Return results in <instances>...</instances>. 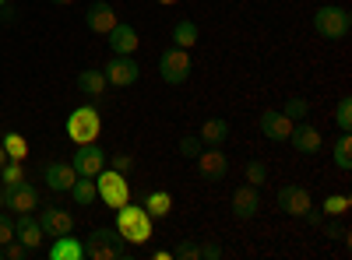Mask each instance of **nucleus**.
<instances>
[{
  "label": "nucleus",
  "instance_id": "39",
  "mask_svg": "<svg viewBox=\"0 0 352 260\" xmlns=\"http://www.w3.org/2000/svg\"><path fill=\"white\" fill-rule=\"evenodd\" d=\"M131 165H134V158H131V155H113V169H116V172H127Z\"/></svg>",
  "mask_w": 352,
  "mask_h": 260
},
{
  "label": "nucleus",
  "instance_id": "37",
  "mask_svg": "<svg viewBox=\"0 0 352 260\" xmlns=\"http://www.w3.org/2000/svg\"><path fill=\"white\" fill-rule=\"evenodd\" d=\"M197 257L201 260H219L222 257V246L219 243H204V246H197Z\"/></svg>",
  "mask_w": 352,
  "mask_h": 260
},
{
  "label": "nucleus",
  "instance_id": "24",
  "mask_svg": "<svg viewBox=\"0 0 352 260\" xmlns=\"http://www.w3.org/2000/svg\"><path fill=\"white\" fill-rule=\"evenodd\" d=\"M194 43H197V25H194L190 18L176 21V25H173V46H180V49H194Z\"/></svg>",
  "mask_w": 352,
  "mask_h": 260
},
{
  "label": "nucleus",
  "instance_id": "38",
  "mask_svg": "<svg viewBox=\"0 0 352 260\" xmlns=\"http://www.w3.org/2000/svg\"><path fill=\"white\" fill-rule=\"evenodd\" d=\"M324 236H331V239H345V243H349L345 225H338V222H328V225H324Z\"/></svg>",
  "mask_w": 352,
  "mask_h": 260
},
{
  "label": "nucleus",
  "instance_id": "8",
  "mask_svg": "<svg viewBox=\"0 0 352 260\" xmlns=\"http://www.w3.org/2000/svg\"><path fill=\"white\" fill-rule=\"evenodd\" d=\"M71 165H74L78 176H92V180H96L99 172L106 169V152L99 148V144H78Z\"/></svg>",
  "mask_w": 352,
  "mask_h": 260
},
{
  "label": "nucleus",
  "instance_id": "12",
  "mask_svg": "<svg viewBox=\"0 0 352 260\" xmlns=\"http://www.w3.org/2000/svg\"><path fill=\"white\" fill-rule=\"evenodd\" d=\"M278 208H282L285 215H292V218H303L307 208H314V204H310V193H307L303 187L289 183V187L278 190Z\"/></svg>",
  "mask_w": 352,
  "mask_h": 260
},
{
  "label": "nucleus",
  "instance_id": "40",
  "mask_svg": "<svg viewBox=\"0 0 352 260\" xmlns=\"http://www.w3.org/2000/svg\"><path fill=\"white\" fill-rule=\"evenodd\" d=\"M310 225H320V222H324V215H320V211H314V208H307V215H303Z\"/></svg>",
  "mask_w": 352,
  "mask_h": 260
},
{
  "label": "nucleus",
  "instance_id": "26",
  "mask_svg": "<svg viewBox=\"0 0 352 260\" xmlns=\"http://www.w3.org/2000/svg\"><path fill=\"white\" fill-rule=\"evenodd\" d=\"M0 144H4V152H8V158H11V162H21V158L28 155V141H25L21 134H14V130H8Z\"/></svg>",
  "mask_w": 352,
  "mask_h": 260
},
{
  "label": "nucleus",
  "instance_id": "21",
  "mask_svg": "<svg viewBox=\"0 0 352 260\" xmlns=\"http://www.w3.org/2000/svg\"><path fill=\"white\" fill-rule=\"evenodd\" d=\"M78 88H81L88 99H102V95H106V74L96 71V67L81 71V74H78Z\"/></svg>",
  "mask_w": 352,
  "mask_h": 260
},
{
  "label": "nucleus",
  "instance_id": "14",
  "mask_svg": "<svg viewBox=\"0 0 352 260\" xmlns=\"http://www.w3.org/2000/svg\"><path fill=\"white\" fill-rule=\"evenodd\" d=\"M289 141H292V148H296L300 155H317V152H320V134H317V127H310V123H303V120L292 123Z\"/></svg>",
  "mask_w": 352,
  "mask_h": 260
},
{
  "label": "nucleus",
  "instance_id": "15",
  "mask_svg": "<svg viewBox=\"0 0 352 260\" xmlns=\"http://www.w3.org/2000/svg\"><path fill=\"white\" fill-rule=\"evenodd\" d=\"M43 180H46V187H50L53 193H64V190H71V183L78 180V172H74L71 162H50V165L43 169Z\"/></svg>",
  "mask_w": 352,
  "mask_h": 260
},
{
  "label": "nucleus",
  "instance_id": "33",
  "mask_svg": "<svg viewBox=\"0 0 352 260\" xmlns=\"http://www.w3.org/2000/svg\"><path fill=\"white\" fill-rule=\"evenodd\" d=\"M247 183L250 187L268 183V165H264V162H247Z\"/></svg>",
  "mask_w": 352,
  "mask_h": 260
},
{
  "label": "nucleus",
  "instance_id": "18",
  "mask_svg": "<svg viewBox=\"0 0 352 260\" xmlns=\"http://www.w3.org/2000/svg\"><path fill=\"white\" fill-rule=\"evenodd\" d=\"M116 21H120V18H116V11H113V4H106V0H99V4H92V8H88V11H85V25H88V28H92V32H96V36H106V32H109V28L116 25Z\"/></svg>",
  "mask_w": 352,
  "mask_h": 260
},
{
  "label": "nucleus",
  "instance_id": "6",
  "mask_svg": "<svg viewBox=\"0 0 352 260\" xmlns=\"http://www.w3.org/2000/svg\"><path fill=\"white\" fill-rule=\"evenodd\" d=\"M159 74L166 84H184L190 78V53L180 49V46H173L159 56Z\"/></svg>",
  "mask_w": 352,
  "mask_h": 260
},
{
  "label": "nucleus",
  "instance_id": "42",
  "mask_svg": "<svg viewBox=\"0 0 352 260\" xmlns=\"http://www.w3.org/2000/svg\"><path fill=\"white\" fill-rule=\"evenodd\" d=\"M50 4H74V0H50Z\"/></svg>",
  "mask_w": 352,
  "mask_h": 260
},
{
  "label": "nucleus",
  "instance_id": "30",
  "mask_svg": "<svg viewBox=\"0 0 352 260\" xmlns=\"http://www.w3.org/2000/svg\"><path fill=\"white\" fill-rule=\"evenodd\" d=\"M335 127H338L342 134L352 130V99H349V95H342L338 106H335Z\"/></svg>",
  "mask_w": 352,
  "mask_h": 260
},
{
  "label": "nucleus",
  "instance_id": "4",
  "mask_svg": "<svg viewBox=\"0 0 352 260\" xmlns=\"http://www.w3.org/2000/svg\"><path fill=\"white\" fill-rule=\"evenodd\" d=\"M96 190H99V200H106V208H124L127 200H131V183L124 172H116V169H102L99 176H96Z\"/></svg>",
  "mask_w": 352,
  "mask_h": 260
},
{
  "label": "nucleus",
  "instance_id": "29",
  "mask_svg": "<svg viewBox=\"0 0 352 260\" xmlns=\"http://www.w3.org/2000/svg\"><path fill=\"white\" fill-rule=\"evenodd\" d=\"M25 180V169H21V162H4V169H0V187L4 190H11V187H18Z\"/></svg>",
  "mask_w": 352,
  "mask_h": 260
},
{
  "label": "nucleus",
  "instance_id": "16",
  "mask_svg": "<svg viewBox=\"0 0 352 260\" xmlns=\"http://www.w3.org/2000/svg\"><path fill=\"white\" fill-rule=\"evenodd\" d=\"M14 239L18 243H25L28 250H39L43 246V239H46V233L39 228V222L32 218V211H25V215H18V222H14Z\"/></svg>",
  "mask_w": 352,
  "mask_h": 260
},
{
  "label": "nucleus",
  "instance_id": "23",
  "mask_svg": "<svg viewBox=\"0 0 352 260\" xmlns=\"http://www.w3.org/2000/svg\"><path fill=\"white\" fill-rule=\"evenodd\" d=\"M144 211H148L152 218H166L173 211V197L166 190H152V193H144Z\"/></svg>",
  "mask_w": 352,
  "mask_h": 260
},
{
  "label": "nucleus",
  "instance_id": "41",
  "mask_svg": "<svg viewBox=\"0 0 352 260\" xmlns=\"http://www.w3.org/2000/svg\"><path fill=\"white\" fill-rule=\"evenodd\" d=\"M4 162H8V152H4V144H0V169H4Z\"/></svg>",
  "mask_w": 352,
  "mask_h": 260
},
{
  "label": "nucleus",
  "instance_id": "32",
  "mask_svg": "<svg viewBox=\"0 0 352 260\" xmlns=\"http://www.w3.org/2000/svg\"><path fill=\"white\" fill-rule=\"evenodd\" d=\"M201 148H204V141H201L197 134H184V137H180V155H184V158H197Z\"/></svg>",
  "mask_w": 352,
  "mask_h": 260
},
{
  "label": "nucleus",
  "instance_id": "1",
  "mask_svg": "<svg viewBox=\"0 0 352 260\" xmlns=\"http://www.w3.org/2000/svg\"><path fill=\"white\" fill-rule=\"evenodd\" d=\"M116 233H120V239L124 243H131V246H144L152 239V215L144 211V204L138 208V204H127L124 208H116Z\"/></svg>",
  "mask_w": 352,
  "mask_h": 260
},
{
  "label": "nucleus",
  "instance_id": "9",
  "mask_svg": "<svg viewBox=\"0 0 352 260\" xmlns=\"http://www.w3.org/2000/svg\"><path fill=\"white\" fill-rule=\"evenodd\" d=\"M106 84H116V88H127V84H134L138 78H141V67H138V60H131V56H120L116 53L113 60L106 64Z\"/></svg>",
  "mask_w": 352,
  "mask_h": 260
},
{
  "label": "nucleus",
  "instance_id": "10",
  "mask_svg": "<svg viewBox=\"0 0 352 260\" xmlns=\"http://www.w3.org/2000/svg\"><path fill=\"white\" fill-rule=\"evenodd\" d=\"M4 208H11L14 215H25V211H36L39 208V190L32 183H18L11 190H4Z\"/></svg>",
  "mask_w": 352,
  "mask_h": 260
},
{
  "label": "nucleus",
  "instance_id": "19",
  "mask_svg": "<svg viewBox=\"0 0 352 260\" xmlns=\"http://www.w3.org/2000/svg\"><path fill=\"white\" fill-rule=\"evenodd\" d=\"M261 211V197H257V187H236L232 190V218H254Z\"/></svg>",
  "mask_w": 352,
  "mask_h": 260
},
{
  "label": "nucleus",
  "instance_id": "11",
  "mask_svg": "<svg viewBox=\"0 0 352 260\" xmlns=\"http://www.w3.org/2000/svg\"><path fill=\"white\" fill-rule=\"evenodd\" d=\"M39 228H43V233L46 236H67V233H74V215L71 211H64V208H43L39 211Z\"/></svg>",
  "mask_w": 352,
  "mask_h": 260
},
{
  "label": "nucleus",
  "instance_id": "17",
  "mask_svg": "<svg viewBox=\"0 0 352 260\" xmlns=\"http://www.w3.org/2000/svg\"><path fill=\"white\" fill-rule=\"evenodd\" d=\"M106 43H109V49L113 53H120V56H131L134 49H138V32H134V25H120V21H116L113 28H109V32H106Z\"/></svg>",
  "mask_w": 352,
  "mask_h": 260
},
{
  "label": "nucleus",
  "instance_id": "3",
  "mask_svg": "<svg viewBox=\"0 0 352 260\" xmlns=\"http://www.w3.org/2000/svg\"><path fill=\"white\" fill-rule=\"evenodd\" d=\"M85 257H92V260H124L127 246H124L116 228H96V233L85 239Z\"/></svg>",
  "mask_w": 352,
  "mask_h": 260
},
{
  "label": "nucleus",
  "instance_id": "20",
  "mask_svg": "<svg viewBox=\"0 0 352 260\" xmlns=\"http://www.w3.org/2000/svg\"><path fill=\"white\" fill-rule=\"evenodd\" d=\"M85 257V243H78V236H56L50 243V260H81Z\"/></svg>",
  "mask_w": 352,
  "mask_h": 260
},
{
  "label": "nucleus",
  "instance_id": "46",
  "mask_svg": "<svg viewBox=\"0 0 352 260\" xmlns=\"http://www.w3.org/2000/svg\"><path fill=\"white\" fill-rule=\"evenodd\" d=\"M0 257H4V246H0Z\"/></svg>",
  "mask_w": 352,
  "mask_h": 260
},
{
  "label": "nucleus",
  "instance_id": "22",
  "mask_svg": "<svg viewBox=\"0 0 352 260\" xmlns=\"http://www.w3.org/2000/svg\"><path fill=\"white\" fill-rule=\"evenodd\" d=\"M71 197L78 200L81 208H88V204H96L99 200V190H96V180L92 176H78L74 183H71Z\"/></svg>",
  "mask_w": 352,
  "mask_h": 260
},
{
  "label": "nucleus",
  "instance_id": "25",
  "mask_svg": "<svg viewBox=\"0 0 352 260\" xmlns=\"http://www.w3.org/2000/svg\"><path fill=\"white\" fill-rule=\"evenodd\" d=\"M197 137H201L204 144H222V141L229 137V123H226L222 117H215V120H204Z\"/></svg>",
  "mask_w": 352,
  "mask_h": 260
},
{
  "label": "nucleus",
  "instance_id": "36",
  "mask_svg": "<svg viewBox=\"0 0 352 260\" xmlns=\"http://www.w3.org/2000/svg\"><path fill=\"white\" fill-rule=\"evenodd\" d=\"M11 239H14V222H11L4 211H0V246L11 243Z\"/></svg>",
  "mask_w": 352,
  "mask_h": 260
},
{
  "label": "nucleus",
  "instance_id": "47",
  "mask_svg": "<svg viewBox=\"0 0 352 260\" xmlns=\"http://www.w3.org/2000/svg\"><path fill=\"white\" fill-rule=\"evenodd\" d=\"M0 25H4V21H0Z\"/></svg>",
  "mask_w": 352,
  "mask_h": 260
},
{
  "label": "nucleus",
  "instance_id": "7",
  "mask_svg": "<svg viewBox=\"0 0 352 260\" xmlns=\"http://www.w3.org/2000/svg\"><path fill=\"white\" fill-rule=\"evenodd\" d=\"M197 162V172H201V180H226V172H229V158L222 152V144H208V148H201V155L194 158Z\"/></svg>",
  "mask_w": 352,
  "mask_h": 260
},
{
  "label": "nucleus",
  "instance_id": "45",
  "mask_svg": "<svg viewBox=\"0 0 352 260\" xmlns=\"http://www.w3.org/2000/svg\"><path fill=\"white\" fill-rule=\"evenodd\" d=\"M4 4H8V0H0V8H4Z\"/></svg>",
  "mask_w": 352,
  "mask_h": 260
},
{
  "label": "nucleus",
  "instance_id": "34",
  "mask_svg": "<svg viewBox=\"0 0 352 260\" xmlns=\"http://www.w3.org/2000/svg\"><path fill=\"white\" fill-rule=\"evenodd\" d=\"M169 257H173V260H201V257H197V243H194V239H184V243L176 246Z\"/></svg>",
  "mask_w": 352,
  "mask_h": 260
},
{
  "label": "nucleus",
  "instance_id": "35",
  "mask_svg": "<svg viewBox=\"0 0 352 260\" xmlns=\"http://www.w3.org/2000/svg\"><path fill=\"white\" fill-rule=\"evenodd\" d=\"M28 253H32V250H28L25 243H18V239H11V243H4V257H8V260H25Z\"/></svg>",
  "mask_w": 352,
  "mask_h": 260
},
{
  "label": "nucleus",
  "instance_id": "5",
  "mask_svg": "<svg viewBox=\"0 0 352 260\" xmlns=\"http://www.w3.org/2000/svg\"><path fill=\"white\" fill-rule=\"evenodd\" d=\"M352 28V14L345 8H320L314 11V32L320 39H345Z\"/></svg>",
  "mask_w": 352,
  "mask_h": 260
},
{
  "label": "nucleus",
  "instance_id": "43",
  "mask_svg": "<svg viewBox=\"0 0 352 260\" xmlns=\"http://www.w3.org/2000/svg\"><path fill=\"white\" fill-rule=\"evenodd\" d=\"M0 208H4V187H0Z\"/></svg>",
  "mask_w": 352,
  "mask_h": 260
},
{
  "label": "nucleus",
  "instance_id": "28",
  "mask_svg": "<svg viewBox=\"0 0 352 260\" xmlns=\"http://www.w3.org/2000/svg\"><path fill=\"white\" fill-rule=\"evenodd\" d=\"M331 152H335V165L349 172V169H352V137L342 134V137L335 141V148H331Z\"/></svg>",
  "mask_w": 352,
  "mask_h": 260
},
{
  "label": "nucleus",
  "instance_id": "44",
  "mask_svg": "<svg viewBox=\"0 0 352 260\" xmlns=\"http://www.w3.org/2000/svg\"><path fill=\"white\" fill-rule=\"evenodd\" d=\"M159 4H176V0H159Z\"/></svg>",
  "mask_w": 352,
  "mask_h": 260
},
{
  "label": "nucleus",
  "instance_id": "13",
  "mask_svg": "<svg viewBox=\"0 0 352 260\" xmlns=\"http://www.w3.org/2000/svg\"><path fill=\"white\" fill-rule=\"evenodd\" d=\"M261 134L268 141H289V130H292V120L285 117L282 109H264L261 113Z\"/></svg>",
  "mask_w": 352,
  "mask_h": 260
},
{
  "label": "nucleus",
  "instance_id": "27",
  "mask_svg": "<svg viewBox=\"0 0 352 260\" xmlns=\"http://www.w3.org/2000/svg\"><path fill=\"white\" fill-rule=\"evenodd\" d=\"M349 208H352V197H349V193H331V197L324 200V208H320V215L338 218V215H345Z\"/></svg>",
  "mask_w": 352,
  "mask_h": 260
},
{
  "label": "nucleus",
  "instance_id": "2",
  "mask_svg": "<svg viewBox=\"0 0 352 260\" xmlns=\"http://www.w3.org/2000/svg\"><path fill=\"white\" fill-rule=\"evenodd\" d=\"M102 134V117L96 106H78L67 117V137L74 144H96Z\"/></svg>",
  "mask_w": 352,
  "mask_h": 260
},
{
  "label": "nucleus",
  "instance_id": "31",
  "mask_svg": "<svg viewBox=\"0 0 352 260\" xmlns=\"http://www.w3.org/2000/svg\"><path fill=\"white\" fill-rule=\"evenodd\" d=\"M282 113L296 123V120H307V113H310V102L303 99V95H292V99H285V106H282Z\"/></svg>",
  "mask_w": 352,
  "mask_h": 260
}]
</instances>
